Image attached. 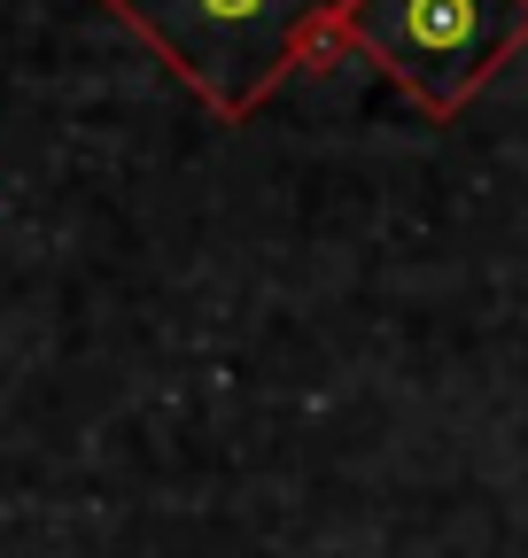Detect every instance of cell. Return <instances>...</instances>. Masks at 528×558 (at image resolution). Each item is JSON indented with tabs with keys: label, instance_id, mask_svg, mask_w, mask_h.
Returning <instances> with one entry per match:
<instances>
[{
	"label": "cell",
	"instance_id": "6da1fadb",
	"mask_svg": "<svg viewBox=\"0 0 528 558\" xmlns=\"http://www.w3.org/2000/svg\"><path fill=\"white\" fill-rule=\"evenodd\" d=\"M218 124H249L296 70H335L350 0H101Z\"/></svg>",
	"mask_w": 528,
	"mask_h": 558
},
{
	"label": "cell",
	"instance_id": "7a4b0ae2",
	"mask_svg": "<svg viewBox=\"0 0 528 558\" xmlns=\"http://www.w3.org/2000/svg\"><path fill=\"white\" fill-rule=\"evenodd\" d=\"M528 47V0H350L343 54L381 62L435 124H451Z\"/></svg>",
	"mask_w": 528,
	"mask_h": 558
}]
</instances>
